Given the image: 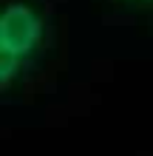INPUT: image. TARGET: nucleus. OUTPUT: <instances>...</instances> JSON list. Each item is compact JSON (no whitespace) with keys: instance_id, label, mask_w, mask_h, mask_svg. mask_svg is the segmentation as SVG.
Segmentation results:
<instances>
[{"instance_id":"obj_1","label":"nucleus","mask_w":153,"mask_h":156,"mask_svg":"<svg viewBox=\"0 0 153 156\" xmlns=\"http://www.w3.org/2000/svg\"><path fill=\"white\" fill-rule=\"evenodd\" d=\"M48 9L37 0H9L0 20V85L9 91L46 51Z\"/></svg>"},{"instance_id":"obj_2","label":"nucleus","mask_w":153,"mask_h":156,"mask_svg":"<svg viewBox=\"0 0 153 156\" xmlns=\"http://www.w3.org/2000/svg\"><path fill=\"white\" fill-rule=\"evenodd\" d=\"M122 3H150V0H122Z\"/></svg>"}]
</instances>
